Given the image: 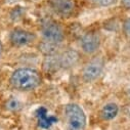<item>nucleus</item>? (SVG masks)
<instances>
[{
	"label": "nucleus",
	"mask_w": 130,
	"mask_h": 130,
	"mask_svg": "<svg viewBox=\"0 0 130 130\" xmlns=\"http://www.w3.org/2000/svg\"><path fill=\"white\" fill-rule=\"evenodd\" d=\"M35 117L37 119V124L39 128L47 130L51 128L52 125H54L57 122V118L53 115H49L48 111L45 107H40L35 112Z\"/></svg>",
	"instance_id": "nucleus-9"
},
{
	"label": "nucleus",
	"mask_w": 130,
	"mask_h": 130,
	"mask_svg": "<svg viewBox=\"0 0 130 130\" xmlns=\"http://www.w3.org/2000/svg\"><path fill=\"white\" fill-rule=\"evenodd\" d=\"M105 69V59L100 57H94L89 60L82 70V79L86 83H91L97 80L103 74Z\"/></svg>",
	"instance_id": "nucleus-4"
},
{
	"label": "nucleus",
	"mask_w": 130,
	"mask_h": 130,
	"mask_svg": "<svg viewBox=\"0 0 130 130\" xmlns=\"http://www.w3.org/2000/svg\"><path fill=\"white\" fill-rule=\"evenodd\" d=\"M88 1L96 7H109L114 5L118 0H88Z\"/></svg>",
	"instance_id": "nucleus-13"
},
{
	"label": "nucleus",
	"mask_w": 130,
	"mask_h": 130,
	"mask_svg": "<svg viewBox=\"0 0 130 130\" xmlns=\"http://www.w3.org/2000/svg\"><path fill=\"white\" fill-rule=\"evenodd\" d=\"M60 47V44H55V43H51L48 41H44L41 42L39 44V50L46 56V55H52V54H56L58 53V49Z\"/></svg>",
	"instance_id": "nucleus-11"
},
{
	"label": "nucleus",
	"mask_w": 130,
	"mask_h": 130,
	"mask_svg": "<svg viewBox=\"0 0 130 130\" xmlns=\"http://www.w3.org/2000/svg\"><path fill=\"white\" fill-rule=\"evenodd\" d=\"M121 4L125 9H130V0H121Z\"/></svg>",
	"instance_id": "nucleus-15"
},
{
	"label": "nucleus",
	"mask_w": 130,
	"mask_h": 130,
	"mask_svg": "<svg viewBox=\"0 0 130 130\" xmlns=\"http://www.w3.org/2000/svg\"><path fill=\"white\" fill-rule=\"evenodd\" d=\"M118 113H119L118 105L115 103H109L102 108L100 112V116L104 121H111L117 117Z\"/></svg>",
	"instance_id": "nucleus-10"
},
{
	"label": "nucleus",
	"mask_w": 130,
	"mask_h": 130,
	"mask_svg": "<svg viewBox=\"0 0 130 130\" xmlns=\"http://www.w3.org/2000/svg\"><path fill=\"white\" fill-rule=\"evenodd\" d=\"M80 46L84 53L93 54L101 46V36L97 32H87L80 40Z\"/></svg>",
	"instance_id": "nucleus-7"
},
{
	"label": "nucleus",
	"mask_w": 130,
	"mask_h": 130,
	"mask_svg": "<svg viewBox=\"0 0 130 130\" xmlns=\"http://www.w3.org/2000/svg\"><path fill=\"white\" fill-rule=\"evenodd\" d=\"M58 60H59L60 69L69 70L78 64L80 60V54L77 50L67 49L58 53Z\"/></svg>",
	"instance_id": "nucleus-8"
},
{
	"label": "nucleus",
	"mask_w": 130,
	"mask_h": 130,
	"mask_svg": "<svg viewBox=\"0 0 130 130\" xmlns=\"http://www.w3.org/2000/svg\"><path fill=\"white\" fill-rule=\"evenodd\" d=\"M48 6L54 14L63 19L74 15L77 9L75 0H48Z\"/></svg>",
	"instance_id": "nucleus-5"
},
{
	"label": "nucleus",
	"mask_w": 130,
	"mask_h": 130,
	"mask_svg": "<svg viewBox=\"0 0 130 130\" xmlns=\"http://www.w3.org/2000/svg\"><path fill=\"white\" fill-rule=\"evenodd\" d=\"M40 31L44 41H48L55 44H61L66 38L62 27L56 21L50 18L42 20L40 25Z\"/></svg>",
	"instance_id": "nucleus-3"
},
{
	"label": "nucleus",
	"mask_w": 130,
	"mask_h": 130,
	"mask_svg": "<svg viewBox=\"0 0 130 130\" xmlns=\"http://www.w3.org/2000/svg\"><path fill=\"white\" fill-rule=\"evenodd\" d=\"M35 33L22 28H15L9 33V42L14 47H24L32 44L36 40Z\"/></svg>",
	"instance_id": "nucleus-6"
},
{
	"label": "nucleus",
	"mask_w": 130,
	"mask_h": 130,
	"mask_svg": "<svg viewBox=\"0 0 130 130\" xmlns=\"http://www.w3.org/2000/svg\"><path fill=\"white\" fill-rule=\"evenodd\" d=\"M2 53H3V44L1 41H0V58L2 56Z\"/></svg>",
	"instance_id": "nucleus-16"
},
{
	"label": "nucleus",
	"mask_w": 130,
	"mask_h": 130,
	"mask_svg": "<svg viewBox=\"0 0 130 130\" xmlns=\"http://www.w3.org/2000/svg\"><path fill=\"white\" fill-rule=\"evenodd\" d=\"M64 116L67 120L66 130H85L87 118L84 110L79 105L68 104L64 107Z\"/></svg>",
	"instance_id": "nucleus-2"
},
{
	"label": "nucleus",
	"mask_w": 130,
	"mask_h": 130,
	"mask_svg": "<svg viewBox=\"0 0 130 130\" xmlns=\"http://www.w3.org/2000/svg\"><path fill=\"white\" fill-rule=\"evenodd\" d=\"M12 88L19 91H31L38 88L42 83L39 72L31 68H19L12 72L9 78Z\"/></svg>",
	"instance_id": "nucleus-1"
},
{
	"label": "nucleus",
	"mask_w": 130,
	"mask_h": 130,
	"mask_svg": "<svg viewBox=\"0 0 130 130\" xmlns=\"http://www.w3.org/2000/svg\"><path fill=\"white\" fill-rule=\"evenodd\" d=\"M22 107L23 106H22V103L20 102V100H18L14 96L9 97V99L6 100V102H5V109L11 113L20 112L22 110Z\"/></svg>",
	"instance_id": "nucleus-12"
},
{
	"label": "nucleus",
	"mask_w": 130,
	"mask_h": 130,
	"mask_svg": "<svg viewBox=\"0 0 130 130\" xmlns=\"http://www.w3.org/2000/svg\"><path fill=\"white\" fill-rule=\"evenodd\" d=\"M123 32L127 36L130 37V18H128L124 21V23H123Z\"/></svg>",
	"instance_id": "nucleus-14"
}]
</instances>
